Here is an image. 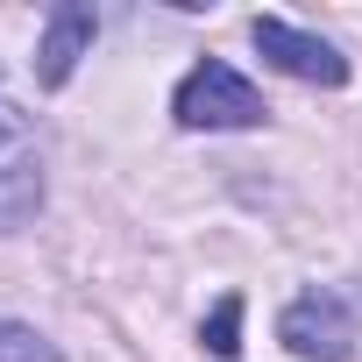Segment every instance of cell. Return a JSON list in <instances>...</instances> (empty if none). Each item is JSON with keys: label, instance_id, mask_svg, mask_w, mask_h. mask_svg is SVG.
<instances>
[{"label": "cell", "instance_id": "6da1fadb", "mask_svg": "<svg viewBox=\"0 0 362 362\" xmlns=\"http://www.w3.org/2000/svg\"><path fill=\"white\" fill-rule=\"evenodd\" d=\"M170 114H177V128H256L270 107H263V93H256L235 64L206 57V64H192L185 78H177Z\"/></svg>", "mask_w": 362, "mask_h": 362}, {"label": "cell", "instance_id": "7a4b0ae2", "mask_svg": "<svg viewBox=\"0 0 362 362\" xmlns=\"http://www.w3.org/2000/svg\"><path fill=\"white\" fill-rule=\"evenodd\" d=\"M43 206V156H36V128L15 100H0V235L29 228Z\"/></svg>", "mask_w": 362, "mask_h": 362}, {"label": "cell", "instance_id": "3957f363", "mask_svg": "<svg viewBox=\"0 0 362 362\" xmlns=\"http://www.w3.org/2000/svg\"><path fill=\"white\" fill-rule=\"evenodd\" d=\"M277 341H284L298 362H348V355H355V320H348V305H341L334 291H305V298L284 305Z\"/></svg>", "mask_w": 362, "mask_h": 362}, {"label": "cell", "instance_id": "277c9868", "mask_svg": "<svg viewBox=\"0 0 362 362\" xmlns=\"http://www.w3.org/2000/svg\"><path fill=\"white\" fill-rule=\"evenodd\" d=\"M249 36H256V50H263L284 78H305V86H348V57H341L327 36H305V29H291V22H277V15H256Z\"/></svg>", "mask_w": 362, "mask_h": 362}, {"label": "cell", "instance_id": "5b68a950", "mask_svg": "<svg viewBox=\"0 0 362 362\" xmlns=\"http://www.w3.org/2000/svg\"><path fill=\"white\" fill-rule=\"evenodd\" d=\"M93 36H100V15L86 8V0H64V8H50L43 43H36V78H43V86H64V78L78 71V57L93 50Z\"/></svg>", "mask_w": 362, "mask_h": 362}, {"label": "cell", "instance_id": "8992f818", "mask_svg": "<svg viewBox=\"0 0 362 362\" xmlns=\"http://www.w3.org/2000/svg\"><path fill=\"white\" fill-rule=\"evenodd\" d=\"M199 341H206V348H214L221 362H228V355L242 348V291H228V298H221V305L206 313V327H199Z\"/></svg>", "mask_w": 362, "mask_h": 362}, {"label": "cell", "instance_id": "52a82bcc", "mask_svg": "<svg viewBox=\"0 0 362 362\" xmlns=\"http://www.w3.org/2000/svg\"><path fill=\"white\" fill-rule=\"evenodd\" d=\"M0 362H64L36 327H22V320H0Z\"/></svg>", "mask_w": 362, "mask_h": 362}, {"label": "cell", "instance_id": "ba28073f", "mask_svg": "<svg viewBox=\"0 0 362 362\" xmlns=\"http://www.w3.org/2000/svg\"><path fill=\"white\" fill-rule=\"evenodd\" d=\"M355 305H362V291H355Z\"/></svg>", "mask_w": 362, "mask_h": 362}]
</instances>
